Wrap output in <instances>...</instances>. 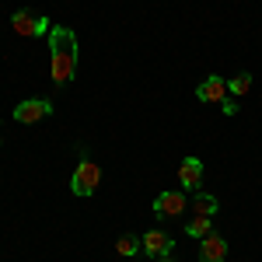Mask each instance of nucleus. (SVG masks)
<instances>
[{
    "label": "nucleus",
    "instance_id": "nucleus-1",
    "mask_svg": "<svg viewBox=\"0 0 262 262\" xmlns=\"http://www.w3.org/2000/svg\"><path fill=\"white\" fill-rule=\"evenodd\" d=\"M49 70H53V81L56 84H70L77 74V35L70 28L56 25L49 32Z\"/></svg>",
    "mask_w": 262,
    "mask_h": 262
},
{
    "label": "nucleus",
    "instance_id": "nucleus-2",
    "mask_svg": "<svg viewBox=\"0 0 262 262\" xmlns=\"http://www.w3.org/2000/svg\"><path fill=\"white\" fill-rule=\"evenodd\" d=\"M101 185V168L95 161H81L70 175V189L74 196H95V189Z\"/></svg>",
    "mask_w": 262,
    "mask_h": 262
},
{
    "label": "nucleus",
    "instance_id": "nucleus-3",
    "mask_svg": "<svg viewBox=\"0 0 262 262\" xmlns=\"http://www.w3.org/2000/svg\"><path fill=\"white\" fill-rule=\"evenodd\" d=\"M11 28H14L18 35H25V39H35V35H42V32L49 28V21L42 18V14H35V11H28V7H21L18 14L11 18Z\"/></svg>",
    "mask_w": 262,
    "mask_h": 262
},
{
    "label": "nucleus",
    "instance_id": "nucleus-4",
    "mask_svg": "<svg viewBox=\"0 0 262 262\" xmlns=\"http://www.w3.org/2000/svg\"><path fill=\"white\" fill-rule=\"evenodd\" d=\"M46 116H53V101L46 98H25L21 105H14V122H25V126L46 119Z\"/></svg>",
    "mask_w": 262,
    "mask_h": 262
},
{
    "label": "nucleus",
    "instance_id": "nucleus-5",
    "mask_svg": "<svg viewBox=\"0 0 262 262\" xmlns=\"http://www.w3.org/2000/svg\"><path fill=\"white\" fill-rule=\"evenodd\" d=\"M143 252L150 255V259H164V255H171L175 252V242H171V234L168 231H161V227H154V231H147L140 238Z\"/></svg>",
    "mask_w": 262,
    "mask_h": 262
},
{
    "label": "nucleus",
    "instance_id": "nucleus-6",
    "mask_svg": "<svg viewBox=\"0 0 262 262\" xmlns=\"http://www.w3.org/2000/svg\"><path fill=\"white\" fill-rule=\"evenodd\" d=\"M196 98L206 101V105H221V101L227 98V81H224V77H217V74H210V77L196 88Z\"/></svg>",
    "mask_w": 262,
    "mask_h": 262
},
{
    "label": "nucleus",
    "instance_id": "nucleus-7",
    "mask_svg": "<svg viewBox=\"0 0 262 262\" xmlns=\"http://www.w3.org/2000/svg\"><path fill=\"white\" fill-rule=\"evenodd\" d=\"M203 161L200 158H185V161L179 164V182H182V189H192V192H200V185H203Z\"/></svg>",
    "mask_w": 262,
    "mask_h": 262
},
{
    "label": "nucleus",
    "instance_id": "nucleus-8",
    "mask_svg": "<svg viewBox=\"0 0 262 262\" xmlns=\"http://www.w3.org/2000/svg\"><path fill=\"white\" fill-rule=\"evenodd\" d=\"M154 213L158 217H179V213H185V196L182 192H158L154 196Z\"/></svg>",
    "mask_w": 262,
    "mask_h": 262
},
{
    "label": "nucleus",
    "instance_id": "nucleus-9",
    "mask_svg": "<svg viewBox=\"0 0 262 262\" xmlns=\"http://www.w3.org/2000/svg\"><path fill=\"white\" fill-rule=\"evenodd\" d=\"M224 259H227V242L210 231L200 245V262H224Z\"/></svg>",
    "mask_w": 262,
    "mask_h": 262
},
{
    "label": "nucleus",
    "instance_id": "nucleus-10",
    "mask_svg": "<svg viewBox=\"0 0 262 262\" xmlns=\"http://www.w3.org/2000/svg\"><path fill=\"white\" fill-rule=\"evenodd\" d=\"M116 252H119L122 259H133L137 252H143V245H140V238H137V234H122L119 242H116Z\"/></svg>",
    "mask_w": 262,
    "mask_h": 262
},
{
    "label": "nucleus",
    "instance_id": "nucleus-11",
    "mask_svg": "<svg viewBox=\"0 0 262 262\" xmlns=\"http://www.w3.org/2000/svg\"><path fill=\"white\" fill-rule=\"evenodd\" d=\"M248 91H252V74H238V77L227 81V95H231V98H242Z\"/></svg>",
    "mask_w": 262,
    "mask_h": 262
},
{
    "label": "nucleus",
    "instance_id": "nucleus-12",
    "mask_svg": "<svg viewBox=\"0 0 262 262\" xmlns=\"http://www.w3.org/2000/svg\"><path fill=\"white\" fill-rule=\"evenodd\" d=\"M210 227H213V224H210V217H200V213H196V217H192V221L185 224V234H189V238H206V234H210Z\"/></svg>",
    "mask_w": 262,
    "mask_h": 262
},
{
    "label": "nucleus",
    "instance_id": "nucleus-13",
    "mask_svg": "<svg viewBox=\"0 0 262 262\" xmlns=\"http://www.w3.org/2000/svg\"><path fill=\"white\" fill-rule=\"evenodd\" d=\"M192 206H196V213H200V217H213V213H217V200H213V196H206V192H196Z\"/></svg>",
    "mask_w": 262,
    "mask_h": 262
},
{
    "label": "nucleus",
    "instance_id": "nucleus-14",
    "mask_svg": "<svg viewBox=\"0 0 262 262\" xmlns=\"http://www.w3.org/2000/svg\"><path fill=\"white\" fill-rule=\"evenodd\" d=\"M221 108H224V116H234V112H238V98H231V95H227V98L221 101Z\"/></svg>",
    "mask_w": 262,
    "mask_h": 262
},
{
    "label": "nucleus",
    "instance_id": "nucleus-15",
    "mask_svg": "<svg viewBox=\"0 0 262 262\" xmlns=\"http://www.w3.org/2000/svg\"><path fill=\"white\" fill-rule=\"evenodd\" d=\"M154 262H171V255H164V259H154Z\"/></svg>",
    "mask_w": 262,
    "mask_h": 262
}]
</instances>
